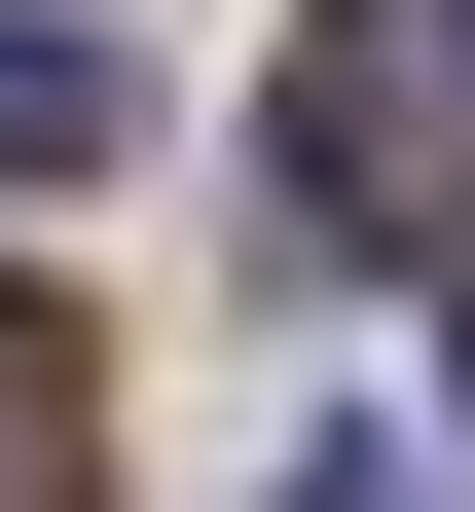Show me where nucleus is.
<instances>
[{
    "label": "nucleus",
    "mask_w": 475,
    "mask_h": 512,
    "mask_svg": "<svg viewBox=\"0 0 475 512\" xmlns=\"http://www.w3.org/2000/svg\"><path fill=\"white\" fill-rule=\"evenodd\" d=\"M74 476H110V366L37 330V293H0V512H74Z\"/></svg>",
    "instance_id": "nucleus-3"
},
{
    "label": "nucleus",
    "mask_w": 475,
    "mask_h": 512,
    "mask_svg": "<svg viewBox=\"0 0 475 512\" xmlns=\"http://www.w3.org/2000/svg\"><path fill=\"white\" fill-rule=\"evenodd\" d=\"M110 147H147V74H110L74 0H0V183H110Z\"/></svg>",
    "instance_id": "nucleus-2"
},
{
    "label": "nucleus",
    "mask_w": 475,
    "mask_h": 512,
    "mask_svg": "<svg viewBox=\"0 0 475 512\" xmlns=\"http://www.w3.org/2000/svg\"><path fill=\"white\" fill-rule=\"evenodd\" d=\"M293 220L329 256H475V0H329L293 37Z\"/></svg>",
    "instance_id": "nucleus-1"
},
{
    "label": "nucleus",
    "mask_w": 475,
    "mask_h": 512,
    "mask_svg": "<svg viewBox=\"0 0 475 512\" xmlns=\"http://www.w3.org/2000/svg\"><path fill=\"white\" fill-rule=\"evenodd\" d=\"M256 512H439V476H402V439H293V476H256Z\"/></svg>",
    "instance_id": "nucleus-4"
}]
</instances>
